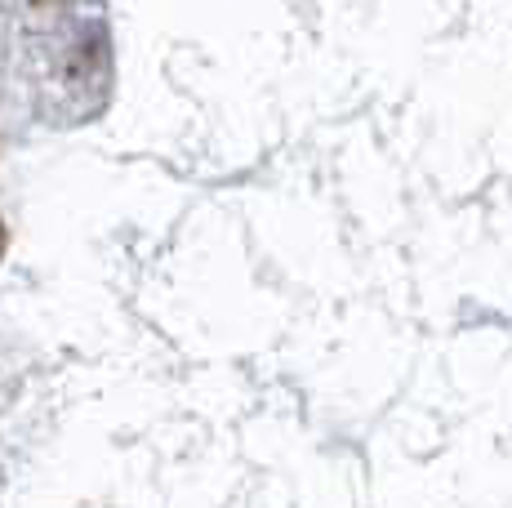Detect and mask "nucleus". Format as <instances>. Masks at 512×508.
<instances>
[{
  "label": "nucleus",
  "instance_id": "obj_1",
  "mask_svg": "<svg viewBox=\"0 0 512 508\" xmlns=\"http://www.w3.org/2000/svg\"><path fill=\"white\" fill-rule=\"evenodd\" d=\"M5 241H9V237H5V228H0V254H5Z\"/></svg>",
  "mask_w": 512,
  "mask_h": 508
}]
</instances>
